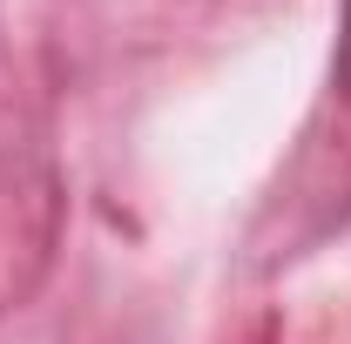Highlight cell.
I'll use <instances>...</instances> for the list:
<instances>
[{
  "label": "cell",
  "mask_w": 351,
  "mask_h": 344,
  "mask_svg": "<svg viewBox=\"0 0 351 344\" xmlns=\"http://www.w3.org/2000/svg\"><path fill=\"white\" fill-rule=\"evenodd\" d=\"M338 88H345V101H351V0H345V21H338Z\"/></svg>",
  "instance_id": "1"
}]
</instances>
